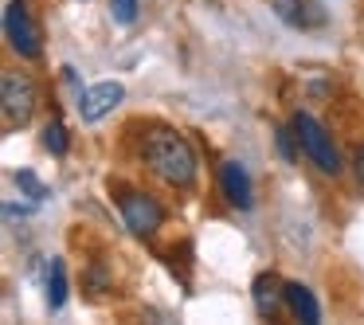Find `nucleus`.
<instances>
[{
    "mask_svg": "<svg viewBox=\"0 0 364 325\" xmlns=\"http://www.w3.org/2000/svg\"><path fill=\"white\" fill-rule=\"evenodd\" d=\"M67 302V267L63 259H51V270H48V309H63Z\"/></svg>",
    "mask_w": 364,
    "mask_h": 325,
    "instance_id": "obj_11",
    "label": "nucleus"
},
{
    "mask_svg": "<svg viewBox=\"0 0 364 325\" xmlns=\"http://www.w3.org/2000/svg\"><path fill=\"white\" fill-rule=\"evenodd\" d=\"M122 98H126V87H122V82H95V87L79 90V118L87 122V126H95V122H102Z\"/></svg>",
    "mask_w": 364,
    "mask_h": 325,
    "instance_id": "obj_6",
    "label": "nucleus"
},
{
    "mask_svg": "<svg viewBox=\"0 0 364 325\" xmlns=\"http://www.w3.org/2000/svg\"><path fill=\"white\" fill-rule=\"evenodd\" d=\"M274 145H278V153H282V161L286 165H294V161H298V134H294V126H278L274 129Z\"/></svg>",
    "mask_w": 364,
    "mask_h": 325,
    "instance_id": "obj_13",
    "label": "nucleus"
},
{
    "mask_svg": "<svg viewBox=\"0 0 364 325\" xmlns=\"http://www.w3.org/2000/svg\"><path fill=\"white\" fill-rule=\"evenodd\" d=\"M290 126H294V134H298V145H301V153H306V157L314 161V169H317V173H325V176H337L341 169H345V161H341L337 145H333V134H329V129H325L321 122L314 118V114H306V110H294Z\"/></svg>",
    "mask_w": 364,
    "mask_h": 325,
    "instance_id": "obj_2",
    "label": "nucleus"
},
{
    "mask_svg": "<svg viewBox=\"0 0 364 325\" xmlns=\"http://www.w3.org/2000/svg\"><path fill=\"white\" fill-rule=\"evenodd\" d=\"M118 208H122V220H126V228L134 231V235H141V239L157 235L161 223H165V208H161L157 200L149 196V192H137V188L118 192Z\"/></svg>",
    "mask_w": 364,
    "mask_h": 325,
    "instance_id": "obj_4",
    "label": "nucleus"
},
{
    "mask_svg": "<svg viewBox=\"0 0 364 325\" xmlns=\"http://www.w3.org/2000/svg\"><path fill=\"white\" fill-rule=\"evenodd\" d=\"M16 188L24 192V196H32V200H43V196H48V184H43L40 176L32 173V169H20V173H16Z\"/></svg>",
    "mask_w": 364,
    "mask_h": 325,
    "instance_id": "obj_14",
    "label": "nucleus"
},
{
    "mask_svg": "<svg viewBox=\"0 0 364 325\" xmlns=\"http://www.w3.org/2000/svg\"><path fill=\"white\" fill-rule=\"evenodd\" d=\"M141 161L161 184H168V188L188 192L192 184H196V169H200L196 149H192L188 137L176 134V129H165V126L149 129L145 142H141Z\"/></svg>",
    "mask_w": 364,
    "mask_h": 325,
    "instance_id": "obj_1",
    "label": "nucleus"
},
{
    "mask_svg": "<svg viewBox=\"0 0 364 325\" xmlns=\"http://www.w3.org/2000/svg\"><path fill=\"white\" fill-rule=\"evenodd\" d=\"M286 306H290V314L306 325L321 321V306H317V298L309 294V286H301V282H286Z\"/></svg>",
    "mask_w": 364,
    "mask_h": 325,
    "instance_id": "obj_10",
    "label": "nucleus"
},
{
    "mask_svg": "<svg viewBox=\"0 0 364 325\" xmlns=\"http://www.w3.org/2000/svg\"><path fill=\"white\" fill-rule=\"evenodd\" d=\"M40 142H43V149H48L51 157H63V153H67V129H63V122L51 118L48 126H43V137H40Z\"/></svg>",
    "mask_w": 364,
    "mask_h": 325,
    "instance_id": "obj_12",
    "label": "nucleus"
},
{
    "mask_svg": "<svg viewBox=\"0 0 364 325\" xmlns=\"http://www.w3.org/2000/svg\"><path fill=\"white\" fill-rule=\"evenodd\" d=\"M4 215H9V220H16V215H32V208H28V204H4Z\"/></svg>",
    "mask_w": 364,
    "mask_h": 325,
    "instance_id": "obj_17",
    "label": "nucleus"
},
{
    "mask_svg": "<svg viewBox=\"0 0 364 325\" xmlns=\"http://www.w3.org/2000/svg\"><path fill=\"white\" fill-rule=\"evenodd\" d=\"M251 298H255V314H259V317H270V321H274L278 309H282V302H286V282H278L274 270H267V275L255 278Z\"/></svg>",
    "mask_w": 364,
    "mask_h": 325,
    "instance_id": "obj_8",
    "label": "nucleus"
},
{
    "mask_svg": "<svg viewBox=\"0 0 364 325\" xmlns=\"http://www.w3.org/2000/svg\"><path fill=\"white\" fill-rule=\"evenodd\" d=\"M36 82L20 71H4L0 79V110H4V129H20L36 114Z\"/></svg>",
    "mask_w": 364,
    "mask_h": 325,
    "instance_id": "obj_3",
    "label": "nucleus"
},
{
    "mask_svg": "<svg viewBox=\"0 0 364 325\" xmlns=\"http://www.w3.org/2000/svg\"><path fill=\"white\" fill-rule=\"evenodd\" d=\"M4 40H9V48L20 59H40V51H43L40 28L32 24V9L24 0H9V9H4Z\"/></svg>",
    "mask_w": 364,
    "mask_h": 325,
    "instance_id": "obj_5",
    "label": "nucleus"
},
{
    "mask_svg": "<svg viewBox=\"0 0 364 325\" xmlns=\"http://www.w3.org/2000/svg\"><path fill=\"white\" fill-rule=\"evenodd\" d=\"M353 173H356V181L364 184V145H356V149H353Z\"/></svg>",
    "mask_w": 364,
    "mask_h": 325,
    "instance_id": "obj_16",
    "label": "nucleus"
},
{
    "mask_svg": "<svg viewBox=\"0 0 364 325\" xmlns=\"http://www.w3.org/2000/svg\"><path fill=\"white\" fill-rule=\"evenodd\" d=\"M110 16L118 24H134L137 20V0H110Z\"/></svg>",
    "mask_w": 364,
    "mask_h": 325,
    "instance_id": "obj_15",
    "label": "nucleus"
},
{
    "mask_svg": "<svg viewBox=\"0 0 364 325\" xmlns=\"http://www.w3.org/2000/svg\"><path fill=\"white\" fill-rule=\"evenodd\" d=\"M220 192L231 208L239 212H251L255 208V184H251V173H247L239 161H223L220 165Z\"/></svg>",
    "mask_w": 364,
    "mask_h": 325,
    "instance_id": "obj_7",
    "label": "nucleus"
},
{
    "mask_svg": "<svg viewBox=\"0 0 364 325\" xmlns=\"http://www.w3.org/2000/svg\"><path fill=\"white\" fill-rule=\"evenodd\" d=\"M270 9H274V16L286 28H317L321 24V12H314V4H306V0H270Z\"/></svg>",
    "mask_w": 364,
    "mask_h": 325,
    "instance_id": "obj_9",
    "label": "nucleus"
}]
</instances>
